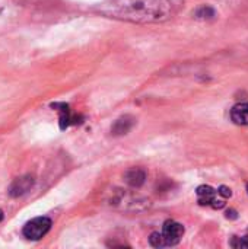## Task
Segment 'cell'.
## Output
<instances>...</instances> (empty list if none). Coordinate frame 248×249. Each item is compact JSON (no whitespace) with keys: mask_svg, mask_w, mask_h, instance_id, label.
I'll return each instance as SVG.
<instances>
[{"mask_svg":"<svg viewBox=\"0 0 248 249\" xmlns=\"http://www.w3.org/2000/svg\"><path fill=\"white\" fill-rule=\"evenodd\" d=\"M196 16L200 18V19H209V18H213V16H215V10H213V7H210V6H202V7L196 12Z\"/></svg>","mask_w":248,"mask_h":249,"instance_id":"obj_10","label":"cell"},{"mask_svg":"<svg viewBox=\"0 0 248 249\" xmlns=\"http://www.w3.org/2000/svg\"><path fill=\"white\" fill-rule=\"evenodd\" d=\"M196 194H197V201L200 206H209L212 209H222L225 206V200L218 198L219 193L209 185H200L196 190Z\"/></svg>","mask_w":248,"mask_h":249,"instance_id":"obj_3","label":"cell"},{"mask_svg":"<svg viewBox=\"0 0 248 249\" xmlns=\"http://www.w3.org/2000/svg\"><path fill=\"white\" fill-rule=\"evenodd\" d=\"M227 217H228V219H229V217H231V219H237V213H235L234 210H231V212L227 213Z\"/></svg>","mask_w":248,"mask_h":249,"instance_id":"obj_14","label":"cell"},{"mask_svg":"<svg viewBox=\"0 0 248 249\" xmlns=\"http://www.w3.org/2000/svg\"><path fill=\"white\" fill-rule=\"evenodd\" d=\"M184 0H105L96 10L108 18L134 23H155L174 18Z\"/></svg>","mask_w":248,"mask_h":249,"instance_id":"obj_1","label":"cell"},{"mask_svg":"<svg viewBox=\"0 0 248 249\" xmlns=\"http://www.w3.org/2000/svg\"><path fill=\"white\" fill-rule=\"evenodd\" d=\"M32 184H34L32 177H29V175L20 177V178H18V179L13 181V184L9 188V194L12 197H19V196L25 194L26 191H29V188L32 187Z\"/></svg>","mask_w":248,"mask_h":249,"instance_id":"obj_5","label":"cell"},{"mask_svg":"<svg viewBox=\"0 0 248 249\" xmlns=\"http://www.w3.org/2000/svg\"><path fill=\"white\" fill-rule=\"evenodd\" d=\"M184 235V228L183 225L174 222V220H167L162 226V232L161 236L164 239L165 247H174L177 244H180L181 238Z\"/></svg>","mask_w":248,"mask_h":249,"instance_id":"obj_4","label":"cell"},{"mask_svg":"<svg viewBox=\"0 0 248 249\" xmlns=\"http://www.w3.org/2000/svg\"><path fill=\"white\" fill-rule=\"evenodd\" d=\"M50 229L51 220L48 217H35L23 226L22 235L29 241H39L42 236L48 233Z\"/></svg>","mask_w":248,"mask_h":249,"instance_id":"obj_2","label":"cell"},{"mask_svg":"<svg viewBox=\"0 0 248 249\" xmlns=\"http://www.w3.org/2000/svg\"><path fill=\"white\" fill-rule=\"evenodd\" d=\"M247 191H248V184H247Z\"/></svg>","mask_w":248,"mask_h":249,"instance_id":"obj_16","label":"cell"},{"mask_svg":"<svg viewBox=\"0 0 248 249\" xmlns=\"http://www.w3.org/2000/svg\"><path fill=\"white\" fill-rule=\"evenodd\" d=\"M231 118L238 125H248V102L237 104L231 109Z\"/></svg>","mask_w":248,"mask_h":249,"instance_id":"obj_7","label":"cell"},{"mask_svg":"<svg viewBox=\"0 0 248 249\" xmlns=\"http://www.w3.org/2000/svg\"><path fill=\"white\" fill-rule=\"evenodd\" d=\"M146 179V172L143 169L134 168L126 174V182L132 187H140Z\"/></svg>","mask_w":248,"mask_h":249,"instance_id":"obj_8","label":"cell"},{"mask_svg":"<svg viewBox=\"0 0 248 249\" xmlns=\"http://www.w3.org/2000/svg\"><path fill=\"white\" fill-rule=\"evenodd\" d=\"M149 244H151L153 248H164V247H165L164 239H162L161 233H158V232H153V233L151 235V238H149Z\"/></svg>","mask_w":248,"mask_h":249,"instance_id":"obj_11","label":"cell"},{"mask_svg":"<svg viewBox=\"0 0 248 249\" xmlns=\"http://www.w3.org/2000/svg\"><path fill=\"white\" fill-rule=\"evenodd\" d=\"M51 107L56 108V109L60 112V128H61V130H64V128H67L69 125L77 123V121H76L77 117L72 115L70 108H69L67 104H53Z\"/></svg>","mask_w":248,"mask_h":249,"instance_id":"obj_6","label":"cell"},{"mask_svg":"<svg viewBox=\"0 0 248 249\" xmlns=\"http://www.w3.org/2000/svg\"><path fill=\"white\" fill-rule=\"evenodd\" d=\"M231 247H234V248H248V236L235 238V239L231 242Z\"/></svg>","mask_w":248,"mask_h":249,"instance_id":"obj_12","label":"cell"},{"mask_svg":"<svg viewBox=\"0 0 248 249\" xmlns=\"http://www.w3.org/2000/svg\"><path fill=\"white\" fill-rule=\"evenodd\" d=\"M218 193H219V196H221V197H224V198H228V197H231V196H232L231 190H229L228 187H225V185L219 187Z\"/></svg>","mask_w":248,"mask_h":249,"instance_id":"obj_13","label":"cell"},{"mask_svg":"<svg viewBox=\"0 0 248 249\" xmlns=\"http://www.w3.org/2000/svg\"><path fill=\"white\" fill-rule=\"evenodd\" d=\"M133 124H134V120L132 117H123V118H120V120H117L114 123L111 131L115 136H121V134H126L133 127Z\"/></svg>","mask_w":248,"mask_h":249,"instance_id":"obj_9","label":"cell"},{"mask_svg":"<svg viewBox=\"0 0 248 249\" xmlns=\"http://www.w3.org/2000/svg\"><path fill=\"white\" fill-rule=\"evenodd\" d=\"M1 220H3V212L0 210V222H1Z\"/></svg>","mask_w":248,"mask_h":249,"instance_id":"obj_15","label":"cell"}]
</instances>
